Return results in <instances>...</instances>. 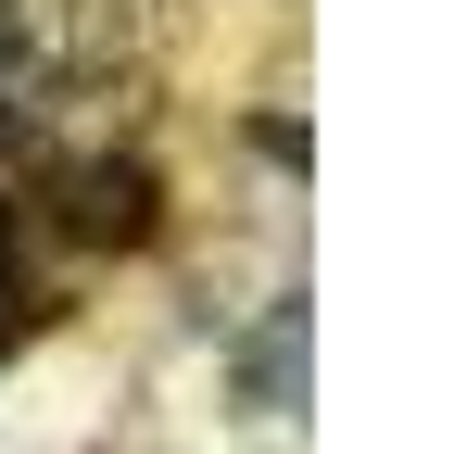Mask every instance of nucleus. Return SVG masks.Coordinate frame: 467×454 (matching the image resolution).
<instances>
[{"label": "nucleus", "instance_id": "f257e3e1", "mask_svg": "<svg viewBox=\"0 0 467 454\" xmlns=\"http://www.w3.org/2000/svg\"><path fill=\"white\" fill-rule=\"evenodd\" d=\"M140 76V0H0V101L88 114Z\"/></svg>", "mask_w": 467, "mask_h": 454}, {"label": "nucleus", "instance_id": "f03ea898", "mask_svg": "<svg viewBox=\"0 0 467 454\" xmlns=\"http://www.w3.org/2000/svg\"><path fill=\"white\" fill-rule=\"evenodd\" d=\"M51 190H64V227H77V240H114V253H127V240H152V164H140V151H64V164H51Z\"/></svg>", "mask_w": 467, "mask_h": 454}]
</instances>
